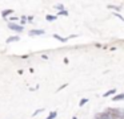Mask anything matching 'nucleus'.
Returning <instances> with one entry per match:
<instances>
[{"label": "nucleus", "mask_w": 124, "mask_h": 119, "mask_svg": "<svg viewBox=\"0 0 124 119\" xmlns=\"http://www.w3.org/2000/svg\"><path fill=\"white\" fill-rule=\"evenodd\" d=\"M105 113L109 115V119H124V110L121 108H107Z\"/></svg>", "instance_id": "1"}, {"label": "nucleus", "mask_w": 124, "mask_h": 119, "mask_svg": "<svg viewBox=\"0 0 124 119\" xmlns=\"http://www.w3.org/2000/svg\"><path fill=\"white\" fill-rule=\"evenodd\" d=\"M8 28L11 29V31H15V32H23V26L20 25V24H16V23H8Z\"/></svg>", "instance_id": "2"}, {"label": "nucleus", "mask_w": 124, "mask_h": 119, "mask_svg": "<svg viewBox=\"0 0 124 119\" xmlns=\"http://www.w3.org/2000/svg\"><path fill=\"white\" fill-rule=\"evenodd\" d=\"M30 36H41V34H46V31L43 29H32V31L28 32Z\"/></svg>", "instance_id": "3"}, {"label": "nucleus", "mask_w": 124, "mask_h": 119, "mask_svg": "<svg viewBox=\"0 0 124 119\" xmlns=\"http://www.w3.org/2000/svg\"><path fill=\"white\" fill-rule=\"evenodd\" d=\"M112 100L113 102H117V100H124V93L123 94H116L112 97Z\"/></svg>", "instance_id": "4"}, {"label": "nucleus", "mask_w": 124, "mask_h": 119, "mask_svg": "<svg viewBox=\"0 0 124 119\" xmlns=\"http://www.w3.org/2000/svg\"><path fill=\"white\" fill-rule=\"evenodd\" d=\"M96 119H109V115H108L105 111H104V113H99L96 115Z\"/></svg>", "instance_id": "5"}, {"label": "nucleus", "mask_w": 124, "mask_h": 119, "mask_svg": "<svg viewBox=\"0 0 124 119\" xmlns=\"http://www.w3.org/2000/svg\"><path fill=\"white\" fill-rule=\"evenodd\" d=\"M12 13H14V9H6V11H3V12H1V16H3L4 19H6L7 16L12 15Z\"/></svg>", "instance_id": "6"}, {"label": "nucleus", "mask_w": 124, "mask_h": 119, "mask_svg": "<svg viewBox=\"0 0 124 119\" xmlns=\"http://www.w3.org/2000/svg\"><path fill=\"white\" fill-rule=\"evenodd\" d=\"M115 93H116V90H115V89H111V90H108V91H105L104 94H103V97H104V98L111 97V95H112V94H115Z\"/></svg>", "instance_id": "7"}, {"label": "nucleus", "mask_w": 124, "mask_h": 119, "mask_svg": "<svg viewBox=\"0 0 124 119\" xmlns=\"http://www.w3.org/2000/svg\"><path fill=\"white\" fill-rule=\"evenodd\" d=\"M54 37H55L56 40H59L60 42H67V41H68V38H65V37H62V36H59V34H56V33L54 34Z\"/></svg>", "instance_id": "8"}, {"label": "nucleus", "mask_w": 124, "mask_h": 119, "mask_svg": "<svg viewBox=\"0 0 124 119\" xmlns=\"http://www.w3.org/2000/svg\"><path fill=\"white\" fill-rule=\"evenodd\" d=\"M19 40H20L19 36H11L7 38V42H15V41H19Z\"/></svg>", "instance_id": "9"}, {"label": "nucleus", "mask_w": 124, "mask_h": 119, "mask_svg": "<svg viewBox=\"0 0 124 119\" xmlns=\"http://www.w3.org/2000/svg\"><path fill=\"white\" fill-rule=\"evenodd\" d=\"M46 19H47V21H55L57 19V16H55V15H47Z\"/></svg>", "instance_id": "10"}, {"label": "nucleus", "mask_w": 124, "mask_h": 119, "mask_svg": "<svg viewBox=\"0 0 124 119\" xmlns=\"http://www.w3.org/2000/svg\"><path fill=\"white\" fill-rule=\"evenodd\" d=\"M87 102H88V98H81L80 102H79V106H80V107H83V106L85 105Z\"/></svg>", "instance_id": "11"}, {"label": "nucleus", "mask_w": 124, "mask_h": 119, "mask_svg": "<svg viewBox=\"0 0 124 119\" xmlns=\"http://www.w3.org/2000/svg\"><path fill=\"white\" fill-rule=\"evenodd\" d=\"M56 115H57V113H56V111H51V113H49V115H48V118H47V119H55V118H56Z\"/></svg>", "instance_id": "12"}, {"label": "nucleus", "mask_w": 124, "mask_h": 119, "mask_svg": "<svg viewBox=\"0 0 124 119\" xmlns=\"http://www.w3.org/2000/svg\"><path fill=\"white\" fill-rule=\"evenodd\" d=\"M27 23V16H22V19H20V25H24V24Z\"/></svg>", "instance_id": "13"}, {"label": "nucleus", "mask_w": 124, "mask_h": 119, "mask_svg": "<svg viewBox=\"0 0 124 119\" xmlns=\"http://www.w3.org/2000/svg\"><path fill=\"white\" fill-rule=\"evenodd\" d=\"M43 111H44V108H38V110H36L35 113H33V116H36V115H38V114L43 113Z\"/></svg>", "instance_id": "14"}, {"label": "nucleus", "mask_w": 124, "mask_h": 119, "mask_svg": "<svg viewBox=\"0 0 124 119\" xmlns=\"http://www.w3.org/2000/svg\"><path fill=\"white\" fill-rule=\"evenodd\" d=\"M8 20H9V23H16V21L19 20V19H17V17H15V16H14V17H9Z\"/></svg>", "instance_id": "15"}, {"label": "nucleus", "mask_w": 124, "mask_h": 119, "mask_svg": "<svg viewBox=\"0 0 124 119\" xmlns=\"http://www.w3.org/2000/svg\"><path fill=\"white\" fill-rule=\"evenodd\" d=\"M59 15H62V16H68V12L65 9H63V11H60L59 12Z\"/></svg>", "instance_id": "16"}, {"label": "nucleus", "mask_w": 124, "mask_h": 119, "mask_svg": "<svg viewBox=\"0 0 124 119\" xmlns=\"http://www.w3.org/2000/svg\"><path fill=\"white\" fill-rule=\"evenodd\" d=\"M56 8L59 9V12H60V11H63V9H64V7H63L62 4H57V5H56Z\"/></svg>", "instance_id": "17"}, {"label": "nucleus", "mask_w": 124, "mask_h": 119, "mask_svg": "<svg viewBox=\"0 0 124 119\" xmlns=\"http://www.w3.org/2000/svg\"><path fill=\"white\" fill-rule=\"evenodd\" d=\"M115 16H116V17H119V19H120V20H121V21H124V17H123V16H121V15H119V13H117V12H116V13H115Z\"/></svg>", "instance_id": "18"}, {"label": "nucleus", "mask_w": 124, "mask_h": 119, "mask_svg": "<svg viewBox=\"0 0 124 119\" xmlns=\"http://www.w3.org/2000/svg\"><path fill=\"white\" fill-rule=\"evenodd\" d=\"M27 21H28V23H32V21H33V16H28Z\"/></svg>", "instance_id": "19"}, {"label": "nucleus", "mask_w": 124, "mask_h": 119, "mask_svg": "<svg viewBox=\"0 0 124 119\" xmlns=\"http://www.w3.org/2000/svg\"><path fill=\"white\" fill-rule=\"evenodd\" d=\"M64 87H67V83H64V85H62V86H60V87H59V90H63V89H64Z\"/></svg>", "instance_id": "20"}, {"label": "nucleus", "mask_w": 124, "mask_h": 119, "mask_svg": "<svg viewBox=\"0 0 124 119\" xmlns=\"http://www.w3.org/2000/svg\"><path fill=\"white\" fill-rule=\"evenodd\" d=\"M109 8H113V9H117V11H120V8H119V7H113V5H109Z\"/></svg>", "instance_id": "21"}, {"label": "nucleus", "mask_w": 124, "mask_h": 119, "mask_svg": "<svg viewBox=\"0 0 124 119\" xmlns=\"http://www.w3.org/2000/svg\"><path fill=\"white\" fill-rule=\"evenodd\" d=\"M72 119H78V118H76V116H73V118H72Z\"/></svg>", "instance_id": "22"}, {"label": "nucleus", "mask_w": 124, "mask_h": 119, "mask_svg": "<svg viewBox=\"0 0 124 119\" xmlns=\"http://www.w3.org/2000/svg\"><path fill=\"white\" fill-rule=\"evenodd\" d=\"M46 119H47V118H46Z\"/></svg>", "instance_id": "23"}]
</instances>
